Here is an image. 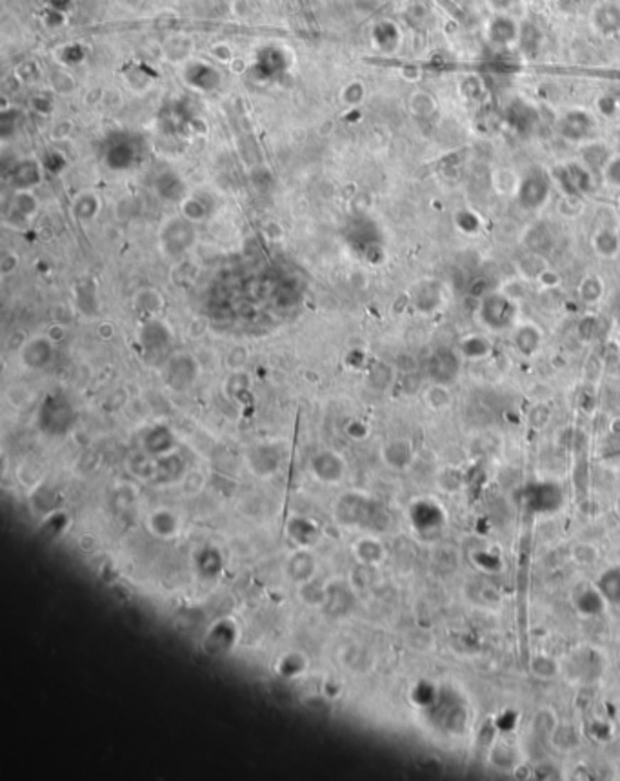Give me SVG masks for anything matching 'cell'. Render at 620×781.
I'll use <instances>...</instances> for the list:
<instances>
[{
  "label": "cell",
  "instance_id": "obj_1",
  "mask_svg": "<svg viewBox=\"0 0 620 781\" xmlns=\"http://www.w3.org/2000/svg\"><path fill=\"white\" fill-rule=\"evenodd\" d=\"M517 317V301L506 294L486 295L481 304V319L491 330H502L513 324Z\"/></svg>",
  "mask_w": 620,
  "mask_h": 781
},
{
  "label": "cell",
  "instance_id": "obj_2",
  "mask_svg": "<svg viewBox=\"0 0 620 781\" xmlns=\"http://www.w3.org/2000/svg\"><path fill=\"white\" fill-rule=\"evenodd\" d=\"M193 243L195 233L191 230V224L184 223V221H171L162 230L161 246L162 252L168 257H182Z\"/></svg>",
  "mask_w": 620,
  "mask_h": 781
},
{
  "label": "cell",
  "instance_id": "obj_3",
  "mask_svg": "<svg viewBox=\"0 0 620 781\" xmlns=\"http://www.w3.org/2000/svg\"><path fill=\"white\" fill-rule=\"evenodd\" d=\"M53 341L50 337H44V335H37L33 339H29L21 350L22 363L31 370H41L48 366L53 359Z\"/></svg>",
  "mask_w": 620,
  "mask_h": 781
},
{
  "label": "cell",
  "instance_id": "obj_4",
  "mask_svg": "<svg viewBox=\"0 0 620 781\" xmlns=\"http://www.w3.org/2000/svg\"><path fill=\"white\" fill-rule=\"evenodd\" d=\"M195 377H197V363L193 357L188 354H177V356L169 357L168 364H166V379H168L169 386L181 390L191 385Z\"/></svg>",
  "mask_w": 620,
  "mask_h": 781
},
{
  "label": "cell",
  "instance_id": "obj_5",
  "mask_svg": "<svg viewBox=\"0 0 620 781\" xmlns=\"http://www.w3.org/2000/svg\"><path fill=\"white\" fill-rule=\"evenodd\" d=\"M547 191H550L547 177L544 174H540V171H535V174H531L526 181L522 182L520 190H518V197H520V203L526 208H538L546 201Z\"/></svg>",
  "mask_w": 620,
  "mask_h": 781
},
{
  "label": "cell",
  "instance_id": "obj_6",
  "mask_svg": "<svg viewBox=\"0 0 620 781\" xmlns=\"http://www.w3.org/2000/svg\"><path fill=\"white\" fill-rule=\"evenodd\" d=\"M311 470L319 479L326 481V483H335L342 477V472H344V463H342V457L335 452H319V454L313 457L311 461Z\"/></svg>",
  "mask_w": 620,
  "mask_h": 781
},
{
  "label": "cell",
  "instance_id": "obj_7",
  "mask_svg": "<svg viewBox=\"0 0 620 781\" xmlns=\"http://www.w3.org/2000/svg\"><path fill=\"white\" fill-rule=\"evenodd\" d=\"M139 337L146 350H155L159 346H168L173 334L159 319H146L144 326L140 328Z\"/></svg>",
  "mask_w": 620,
  "mask_h": 781
},
{
  "label": "cell",
  "instance_id": "obj_8",
  "mask_svg": "<svg viewBox=\"0 0 620 781\" xmlns=\"http://www.w3.org/2000/svg\"><path fill=\"white\" fill-rule=\"evenodd\" d=\"M547 740L551 741V745H553L557 750H560V753H571V750H575L577 747L580 745V732L577 730V727L573 723H564V721H560L559 727L555 728L553 734H551Z\"/></svg>",
  "mask_w": 620,
  "mask_h": 781
},
{
  "label": "cell",
  "instance_id": "obj_9",
  "mask_svg": "<svg viewBox=\"0 0 620 781\" xmlns=\"http://www.w3.org/2000/svg\"><path fill=\"white\" fill-rule=\"evenodd\" d=\"M589 129H592V119L582 112L570 113V115L564 117L562 122H560V132H562V135L567 137V139H575V141L586 137L587 133H589Z\"/></svg>",
  "mask_w": 620,
  "mask_h": 781
},
{
  "label": "cell",
  "instance_id": "obj_10",
  "mask_svg": "<svg viewBox=\"0 0 620 781\" xmlns=\"http://www.w3.org/2000/svg\"><path fill=\"white\" fill-rule=\"evenodd\" d=\"M540 337L542 335H540V331L537 328L531 326V324H522V326L515 328V348H518V351L524 354V356H533L535 351L538 350V346H540Z\"/></svg>",
  "mask_w": 620,
  "mask_h": 781
},
{
  "label": "cell",
  "instance_id": "obj_11",
  "mask_svg": "<svg viewBox=\"0 0 620 781\" xmlns=\"http://www.w3.org/2000/svg\"><path fill=\"white\" fill-rule=\"evenodd\" d=\"M518 761H520L518 760V753L513 748V745L508 743V741H497L489 750V763L495 765L497 769L511 770Z\"/></svg>",
  "mask_w": 620,
  "mask_h": 781
},
{
  "label": "cell",
  "instance_id": "obj_12",
  "mask_svg": "<svg viewBox=\"0 0 620 781\" xmlns=\"http://www.w3.org/2000/svg\"><path fill=\"white\" fill-rule=\"evenodd\" d=\"M164 299L155 289H142L135 297V310L146 319H156V314L162 310Z\"/></svg>",
  "mask_w": 620,
  "mask_h": 781
},
{
  "label": "cell",
  "instance_id": "obj_13",
  "mask_svg": "<svg viewBox=\"0 0 620 781\" xmlns=\"http://www.w3.org/2000/svg\"><path fill=\"white\" fill-rule=\"evenodd\" d=\"M559 723H560V719L559 716H557V712L550 707H542V708H538V711L533 714V718H531V730H533V734H537V736L550 738L551 734H553L555 728L559 727Z\"/></svg>",
  "mask_w": 620,
  "mask_h": 781
},
{
  "label": "cell",
  "instance_id": "obj_14",
  "mask_svg": "<svg viewBox=\"0 0 620 781\" xmlns=\"http://www.w3.org/2000/svg\"><path fill=\"white\" fill-rule=\"evenodd\" d=\"M383 455H384V461H386L390 467L404 468L411 463L413 452H411V445L407 441H393L384 448Z\"/></svg>",
  "mask_w": 620,
  "mask_h": 781
},
{
  "label": "cell",
  "instance_id": "obj_15",
  "mask_svg": "<svg viewBox=\"0 0 620 781\" xmlns=\"http://www.w3.org/2000/svg\"><path fill=\"white\" fill-rule=\"evenodd\" d=\"M530 670L538 679H553L560 672L557 659H553L551 656H546V654H537V656L531 657Z\"/></svg>",
  "mask_w": 620,
  "mask_h": 781
},
{
  "label": "cell",
  "instance_id": "obj_16",
  "mask_svg": "<svg viewBox=\"0 0 620 781\" xmlns=\"http://www.w3.org/2000/svg\"><path fill=\"white\" fill-rule=\"evenodd\" d=\"M593 246H595V250L600 255L606 257V259H611V257H615L620 252V239L611 230H602L593 239Z\"/></svg>",
  "mask_w": 620,
  "mask_h": 781
},
{
  "label": "cell",
  "instance_id": "obj_17",
  "mask_svg": "<svg viewBox=\"0 0 620 781\" xmlns=\"http://www.w3.org/2000/svg\"><path fill=\"white\" fill-rule=\"evenodd\" d=\"M426 403L433 410H444L451 405V393L444 385H433L426 390Z\"/></svg>",
  "mask_w": 620,
  "mask_h": 781
},
{
  "label": "cell",
  "instance_id": "obj_18",
  "mask_svg": "<svg viewBox=\"0 0 620 781\" xmlns=\"http://www.w3.org/2000/svg\"><path fill=\"white\" fill-rule=\"evenodd\" d=\"M604 294V286L602 282L599 281L597 277H593V275H589V277L584 279L582 282H580V297L584 299V302H599V299L602 297Z\"/></svg>",
  "mask_w": 620,
  "mask_h": 781
},
{
  "label": "cell",
  "instance_id": "obj_19",
  "mask_svg": "<svg viewBox=\"0 0 620 781\" xmlns=\"http://www.w3.org/2000/svg\"><path fill=\"white\" fill-rule=\"evenodd\" d=\"M462 354L469 359H482L489 354V341L482 337H469L462 343Z\"/></svg>",
  "mask_w": 620,
  "mask_h": 781
},
{
  "label": "cell",
  "instance_id": "obj_20",
  "mask_svg": "<svg viewBox=\"0 0 620 781\" xmlns=\"http://www.w3.org/2000/svg\"><path fill=\"white\" fill-rule=\"evenodd\" d=\"M599 558V552L593 545L589 543H577L573 548H571V559L577 563V565H592Z\"/></svg>",
  "mask_w": 620,
  "mask_h": 781
},
{
  "label": "cell",
  "instance_id": "obj_21",
  "mask_svg": "<svg viewBox=\"0 0 620 781\" xmlns=\"http://www.w3.org/2000/svg\"><path fill=\"white\" fill-rule=\"evenodd\" d=\"M511 774H513L517 780H531V777H533V769H531L528 763H524V761H518L513 769H511Z\"/></svg>",
  "mask_w": 620,
  "mask_h": 781
},
{
  "label": "cell",
  "instance_id": "obj_22",
  "mask_svg": "<svg viewBox=\"0 0 620 781\" xmlns=\"http://www.w3.org/2000/svg\"><path fill=\"white\" fill-rule=\"evenodd\" d=\"M482 597H484V601H489V603H498V601L502 600L501 592H498L495 587L484 588V590H482Z\"/></svg>",
  "mask_w": 620,
  "mask_h": 781
},
{
  "label": "cell",
  "instance_id": "obj_23",
  "mask_svg": "<svg viewBox=\"0 0 620 781\" xmlns=\"http://www.w3.org/2000/svg\"><path fill=\"white\" fill-rule=\"evenodd\" d=\"M608 174H609V179H611L613 182L620 184V161H615L611 166H609Z\"/></svg>",
  "mask_w": 620,
  "mask_h": 781
},
{
  "label": "cell",
  "instance_id": "obj_24",
  "mask_svg": "<svg viewBox=\"0 0 620 781\" xmlns=\"http://www.w3.org/2000/svg\"><path fill=\"white\" fill-rule=\"evenodd\" d=\"M491 2L495 6H508V4H511L513 0H491Z\"/></svg>",
  "mask_w": 620,
  "mask_h": 781
}]
</instances>
